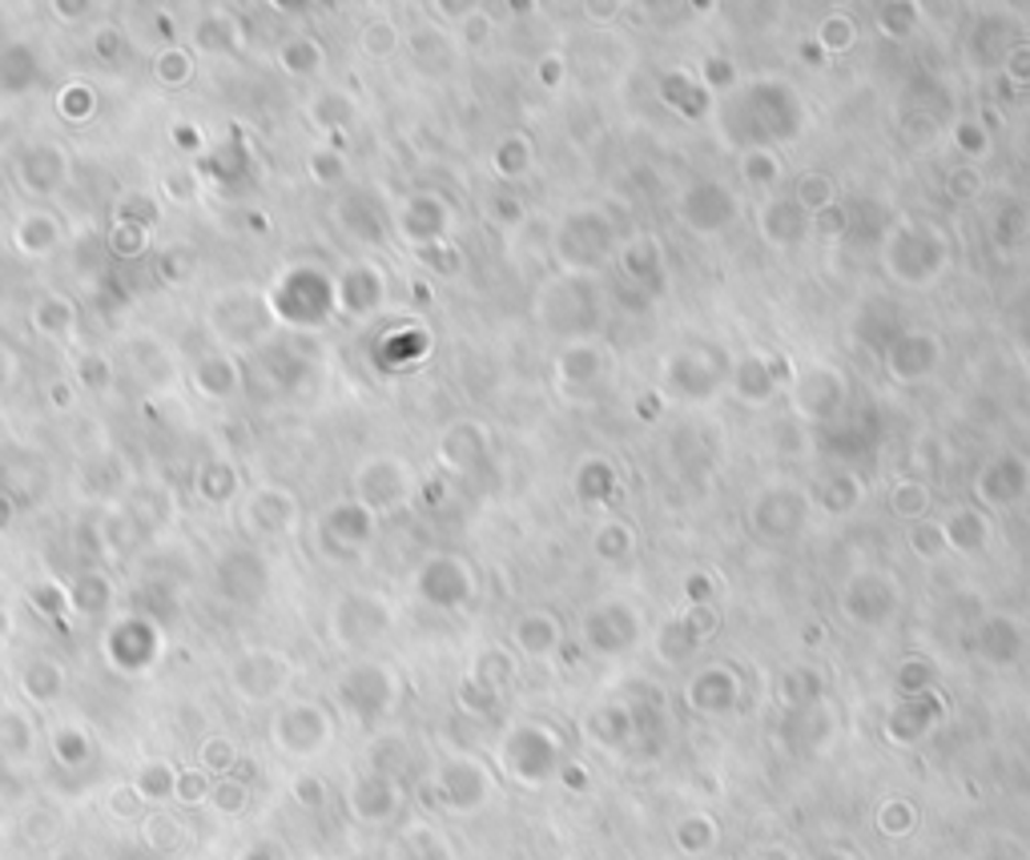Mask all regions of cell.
<instances>
[{"instance_id": "6", "label": "cell", "mask_w": 1030, "mask_h": 860, "mask_svg": "<svg viewBox=\"0 0 1030 860\" xmlns=\"http://www.w3.org/2000/svg\"><path fill=\"white\" fill-rule=\"evenodd\" d=\"M886 362H890L894 378H925V374L934 371L938 362V338L930 334H901L890 342V350H886Z\"/></svg>"}, {"instance_id": "3", "label": "cell", "mask_w": 1030, "mask_h": 860, "mask_svg": "<svg viewBox=\"0 0 1030 860\" xmlns=\"http://www.w3.org/2000/svg\"><path fill=\"white\" fill-rule=\"evenodd\" d=\"M612 230L609 221L596 218V213H576V218L563 221L560 230V257L572 269H592L600 257L609 254Z\"/></svg>"}, {"instance_id": "9", "label": "cell", "mask_w": 1030, "mask_h": 860, "mask_svg": "<svg viewBox=\"0 0 1030 860\" xmlns=\"http://www.w3.org/2000/svg\"><path fill=\"white\" fill-rule=\"evenodd\" d=\"M761 225H765V238H769L773 245H797L809 233V213L801 210V201L781 198L765 210Z\"/></svg>"}, {"instance_id": "7", "label": "cell", "mask_w": 1030, "mask_h": 860, "mask_svg": "<svg viewBox=\"0 0 1030 860\" xmlns=\"http://www.w3.org/2000/svg\"><path fill=\"white\" fill-rule=\"evenodd\" d=\"M894 583L886 580V575H857L854 583H850V592H845V611L854 619L866 616V624H878V619H886L894 611Z\"/></svg>"}, {"instance_id": "17", "label": "cell", "mask_w": 1030, "mask_h": 860, "mask_svg": "<svg viewBox=\"0 0 1030 860\" xmlns=\"http://www.w3.org/2000/svg\"><path fill=\"white\" fill-rule=\"evenodd\" d=\"M958 145L966 153H986V133H983V129H974V125H962L958 129Z\"/></svg>"}, {"instance_id": "5", "label": "cell", "mask_w": 1030, "mask_h": 860, "mask_svg": "<svg viewBox=\"0 0 1030 860\" xmlns=\"http://www.w3.org/2000/svg\"><path fill=\"white\" fill-rule=\"evenodd\" d=\"M974 490H978L986 503H995V507H1010V503H1019L1022 495L1030 490V466L1022 463L1019 454L995 459V463H990L983 475H978Z\"/></svg>"}, {"instance_id": "10", "label": "cell", "mask_w": 1030, "mask_h": 860, "mask_svg": "<svg viewBox=\"0 0 1030 860\" xmlns=\"http://www.w3.org/2000/svg\"><path fill=\"white\" fill-rule=\"evenodd\" d=\"M986 519L978 511H954L942 527V543L954 547V551H978L986 547Z\"/></svg>"}, {"instance_id": "4", "label": "cell", "mask_w": 1030, "mask_h": 860, "mask_svg": "<svg viewBox=\"0 0 1030 860\" xmlns=\"http://www.w3.org/2000/svg\"><path fill=\"white\" fill-rule=\"evenodd\" d=\"M733 213H737V201H733V194H728L725 186H716V181H697V186L680 198V218L697 233H716L721 225L733 221Z\"/></svg>"}, {"instance_id": "8", "label": "cell", "mask_w": 1030, "mask_h": 860, "mask_svg": "<svg viewBox=\"0 0 1030 860\" xmlns=\"http://www.w3.org/2000/svg\"><path fill=\"white\" fill-rule=\"evenodd\" d=\"M842 398H845V386H842V378H837V371L830 374V366L809 371V378H801V386H797V407H801V415H809V419H830V415H837Z\"/></svg>"}, {"instance_id": "2", "label": "cell", "mask_w": 1030, "mask_h": 860, "mask_svg": "<svg viewBox=\"0 0 1030 860\" xmlns=\"http://www.w3.org/2000/svg\"><path fill=\"white\" fill-rule=\"evenodd\" d=\"M946 238L934 233L930 225H901L886 242V262H890L894 278L906 282V286H922V282H934L946 266Z\"/></svg>"}, {"instance_id": "16", "label": "cell", "mask_w": 1030, "mask_h": 860, "mask_svg": "<svg viewBox=\"0 0 1030 860\" xmlns=\"http://www.w3.org/2000/svg\"><path fill=\"white\" fill-rule=\"evenodd\" d=\"M922 507H925V490L922 487L898 490V511L901 515H913V511H922Z\"/></svg>"}, {"instance_id": "12", "label": "cell", "mask_w": 1030, "mask_h": 860, "mask_svg": "<svg viewBox=\"0 0 1030 860\" xmlns=\"http://www.w3.org/2000/svg\"><path fill=\"white\" fill-rule=\"evenodd\" d=\"M818 499L825 511H850V507H857L862 490L850 475H830L825 483H818Z\"/></svg>"}, {"instance_id": "11", "label": "cell", "mask_w": 1030, "mask_h": 860, "mask_svg": "<svg viewBox=\"0 0 1030 860\" xmlns=\"http://www.w3.org/2000/svg\"><path fill=\"white\" fill-rule=\"evenodd\" d=\"M600 374V350L588 346V342H576V346L563 350L560 359V378L568 383H592Z\"/></svg>"}, {"instance_id": "15", "label": "cell", "mask_w": 1030, "mask_h": 860, "mask_svg": "<svg viewBox=\"0 0 1030 860\" xmlns=\"http://www.w3.org/2000/svg\"><path fill=\"white\" fill-rule=\"evenodd\" d=\"M633 547V531H624V527H604L600 531V539H596V547H600V555L604 559H612V547Z\"/></svg>"}, {"instance_id": "1", "label": "cell", "mask_w": 1030, "mask_h": 860, "mask_svg": "<svg viewBox=\"0 0 1030 860\" xmlns=\"http://www.w3.org/2000/svg\"><path fill=\"white\" fill-rule=\"evenodd\" d=\"M728 141L741 145L749 153L769 150L773 141L793 137L801 129V109H797V97L777 81H761L745 89L741 97H733V106L721 117Z\"/></svg>"}, {"instance_id": "13", "label": "cell", "mask_w": 1030, "mask_h": 860, "mask_svg": "<svg viewBox=\"0 0 1030 860\" xmlns=\"http://www.w3.org/2000/svg\"><path fill=\"white\" fill-rule=\"evenodd\" d=\"M737 390L745 398H769V390H773L769 366H765V362H757V359L745 362V366L737 371Z\"/></svg>"}, {"instance_id": "14", "label": "cell", "mask_w": 1030, "mask_h": 860, "mask_svg": "<svg viewBox=\"0 0 1030 860\" xmlns=\"http://www.w3.org/2000/svg\"><path fill=\"white\" fill-rule=\"evenodd\" d=\"M745 174H749L753 181H761V186H769L773 177H777V162L769 157V150L749 153V157H745Z\"/></svg>"}]
</instances>
